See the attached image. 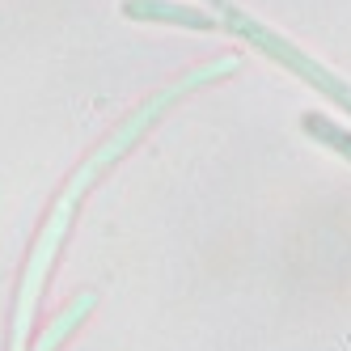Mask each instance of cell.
Instances as JSON below:
<instances>
[{"mask_svg": "<svg viewBox=\"0 0 351 351\" xmlns=\"http://www.w3.org/2000/svg\"><path fill=\"white\" fill-rule=\"evenodd\" d=\"M123 13L136 17V21H169V26H195V30H212L216 26L212 13H199L191 5H169V0H128Z\"/></svg>", "mask_w": 351, "mask_h": 351, "instance_id": "obj_1", "label": "cell"}, {"mask_svg": "<svg viewBox=\"0 0 351 351\" xmlns=\"http://www.w3.org/2000/svg\"><path fill=\"white\" fill-rule=\"evenodd\" d=\"M305 132H309V136H317V140H326V144H335L343 157H351V136H347V132H339L335 123H326V119H313V114H309V119H305Z\"/></svg>", "mask_w": 351, "mask_h": 351, "instance_id": "obj_2", "label": "cell"}]
</instances>
